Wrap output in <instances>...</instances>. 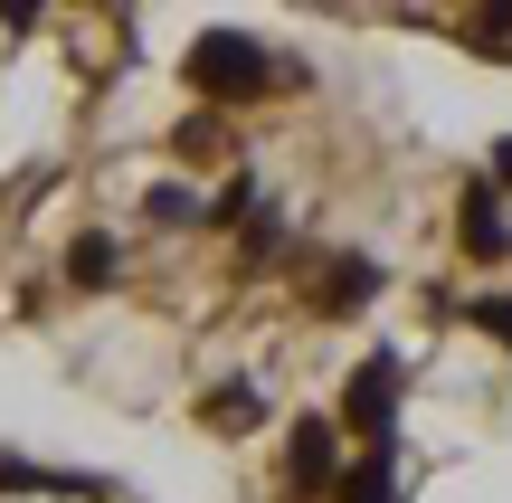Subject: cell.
Returning a JSON list of instances; mask_svg holds the SVG:
<instances>
[{
  "mask_svg": "<svg viewBox=\"0 0 512 503\" xmlns=\"http://www.w3.org/2000/svg\"><path fill=\"white\" fill-rule=\"evenodd\" d=\"M351 503H389V475H351Z\"/></svg>",
  "mask_w": 512,
  "mask_h": 503,
  "instance_id": "obj_3",
  "label": "cell"
},
{
  "mask_svg": "<svg viewBox=\"0 0 512 503\" xmlns=\"http://www.w3.org/2000/svg\"><path fill=\"white\" fill-rule=\"evenodd\" d=\"M465 238H475L484 257L503 247V209H494V190H475V200H465Z\"/></svg>",
  "mask_w": 512,
  "mask_h": 503,
  "instance_id": "obj_2",
  "label": "cell"
},
{
  "mask_svg": "<svg viewBox=\"0 0 512 503\" xmlns=\"http://www.w3.org/2000/svg\"><path fill=\"white\" fill-rule=\"evenodd\" d=\"M389 399H399V361H370V371L351 380V428L380 437V428H389Z\"/></svg>",
  "mask_w": 512,
  "mask_h": 503,
  "instance_id": "obj_1",
  "label": "cell"
}]
</instances>
